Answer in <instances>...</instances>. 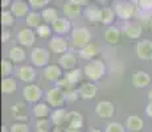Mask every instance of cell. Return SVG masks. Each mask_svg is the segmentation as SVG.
<instances>
[{
	"instance_id": "6da1fadb",
	"label": "cell",
	"mask_w": 152,
	"mask_h": 132,
	"mask_svg": "<svg viewBox=\"0 0 152 132\" xmlns=\"http://www.w3.org/2000/svg\"><path fill=\"white\" fill-rule=\"evenodd\" d=\"M83 73L90 81H98L106 73V66L101 60H93L83 67Z\"/></svg>"
},
{
	"instance_id": "7a4b0ae2",
	"label": "cell",
	"mask_w": 152,
	"mask_h": 132,
	"mask_svg": "<svg viewBox=\"0 0 152 132\" xmlns=\"http://www.w3.org/2000/svg\"><path fill=\"white\" fill-rule=\"evenodd\" d=\"M90 40H91V33L87 28L78 26L72 31V42L75 48H83L90 42Z\"/></svg>"
},
{
	"instance_id": "3957f363",
	"label": "cell",
	"mask_w": 152,
	"mask_h": 132,
	"mask_svg": "<svg viewBox=\"0 0 152 132\" xmlns=\"http://www.w3.org/2000/svg\"><path fill=\"white\" fill-rule=\"evenodd\" d=\"M114 11H115L116 16L121 20H130L131 17H134L135 15V5L131 1H126V0H122V1H116L115 7H114Z\"/></svg>"
},
{
	"instance_id": "277c9868",
	"label": "cell",
	"mask_w": 152,
	"mask_h": 132,
	"mask_svg": "<svg viewBox=\"0 0 152 132\" xmlns=\"http://www.w3.org/2000/svg\"><path fill=\"white\" fill-rule=\"evenodd\" d=\"M46 102H48L49 106L54 108L58 107H62L65 104V91L62 89H60L58 86L50 89L48 93H46Z\"/></svg>"
},
{
	"instance_id": "5b68a950",
	"label": "cell",
	"mask_w": 152,
	"mask_h": 132,
	"mask_svg": "<svg viewBox=\"0 0 152 132\" xmlns=\"http://www.w3.org/2000/svg\"><path fill=\"white\" fill-rule=\"evenodd\" d=\"M49 60H50V53L42 48H34L31 52V61L37 67H45Z\"/></svg>"
},
{
	"instance_id": "8992f818",
	"label": "cell",
	"mask_w": 152,
	"mask_h": 132,
	"mask_svg": "<svg viewBox=\"0 0 152 132\" xmlns=\"http://www.w3.org/2000/svg\"><path fill=\"white\" fill-rule=\"evenodd\" d=\"M23 96L28 103H37L42 96V90L40 89L37 85L28 83L27 86L23 89Z\"/></svg>"
},
{
	"instance_id": "52a82bcc",
	"label": "cell",
	"mask_w": 152,
	"mask_h": 132,
	"mask_svg": "<svg viewBox=\"0 0 152 132\" xmlns=\"http://www.w3.org/2000/svg\"><path fill=\"white\" fill-rule=\"evenodd\" d=\"M34 40H36V34L32 31V28H24L19 31L17 33V41L20 45L25 46V48H31L34 45Z\"/></svg>"
},
{
	"instance_id": "ba28073f",
	"label": "cell",
	"mask_w": 152,
	"mask_h": 132,
	"mask_svg": "<svg viewBox=\"0 0 152 132\" xmlns=\"http://www.w3.org/2000/svg\"><path fill=\"white\" fill-rule=\"evenodd\" d=\"M136 55L140 60H151L152 58V41L142 40L135 46Z\"/></svg>"
},
{
	"instance_id": "9c48e42d",
	"label": "cell",
	"mask_w": 152,
	"mask_h": 132,
	"mask_svg": "<svg viewBox=\"0 0 152 132\" xmlns=\"http://www.w3.org/2000/svg\"><path fill=\"white\" fill-rule=\"evenodd\" d=\"M114 112H115V107L111 102H107V101H102L99 102L95 107V114L102 119H110L113 118Z\"/></svg>"
},
{
	"instance_id": "30bf717a",
	"label": "cell",
	"mask_w": 152,
	"mask_h": 132,
	"mask_svg": "<svg viewBox=\"0 0 152 132\" xmlns=\"http://www.w3.org/2000/svg\"><path fill=\"white\" fill-rule=\"evenodd\" d=\"M65 124L66 128H70V130H81L83 125V118L80 112L72 111V112H68V115H66Z\"/></svg>"
},
{
	"instance_id": "8fae6325",
	"label": "cell",
	"mask_w": 152,
	"mask_h": 132,
	"mask_svg": "<svg viewBox=\"0 0 152 132\" xmlns=\"http://www.w3.org/2000/svg\"><path fill=\"white\" fill-rule=\"evenodd\" d=\"M62 12L68 19L74 20V19H77V17H80V15L82 13V9H81L80 4L68 0V1H65L62 5Z\"/></svg>"
},
{
	"instance_id": "7c38bea8",
	"label": "cell",
	"mask_w": 152,
	"mask_h": 132,
	"mask_svg": "<svg viewBox=\"0 0 152 132\" xmlns=\"http://www.w3.org/2000/svg\"><path fill=\"white\" fill-rule=\"evenodd\" d=\"M36 75H37L36 70L29 65H23L17 70V77L23 82H25V83H32L36 79Z\"/></svg>"
},
{
	"instance_id": "4fadbf2b",
	"label": "cell",
	"mask_w": 152,
	"mask_h": 132,
	"mask_svg": "<svg viewBox=\"0 0 152 132\" xmlns=\"http://www.w3.org/2000/svg\"><path fill=\"white\" fill-rule=\"evenodd\" d=\"M29 3H25L24 0H15V1L11 4V11L16 17L21 19V17H27L29 13Z\"/></svg>"
},
{
	"instance_id": "5bb4252c",
	"label": "cell",
	"mask_w": 152,
	"mask_h": 132,
	"mask_svg": "<svg viewBox=\"0 0 152 132\" xmlns=\"http://www.w3.org/2000/svg\"><path fill=\"white\" fill-rule=\"evenodd\" d=\"M44 77L50 82H57L62 77V67L60 65H46L44 69Z\"/></svg>"
},
{
	"instance_id": "9a60e30c",
	"label": "cell",
	"mask_w": 152,
	"mask_h": 132,
	"mask_svg": "<svg viewBox=\"0 0 152 132\" xmlns=\"http://www.w3.org/2000/svg\"><path fill=\"white\" fill-rule=\"evenodd\" d=\"M49 48L56 54H64L68 52V41L62 37H52L49 41Z\"/></svg>"
},
{
	"instance_id": "2e32d148",
	"label": "cell",
	"mask_w": 152,
	"mask_h": 132,
	"mask_svg": "<svg viewBox=\"0 0 152 132\" xmlns=\"http://www.w3.org/2000/svg\"><path fill=\"white\" fill-rule=\"evenodd\" d=\"M78 93H80V96L82 99H93L95 98V95H97L98 93V86L94 83H91V82H86V83L81 85V87L78 89Z\"/></svg>"
},
{
	"instance_id": "e0dca14e",
	"label": "cell",
	"mask_w": 152,
	"mask_h": 132,
	"mask_svg": "<svg viewBox=\"0 0 152 132\" xmlns=\"http://www.w3.org/2000/svg\"><path fill=\"white\" fill-rule=\"evenodd\" d=\"M131 82H132V85L136 89H144V87H147L150 85L151 78L145 71H136L131 77Z\"/></svg>"
},
{
	"instance_id": "ac0fdd59",
	"label": "cell",
	"mask_w": 152,
	"mask_h": 132,
	"mask_svg": "<svg viewBox=\"0 0 152 132\" xmlns=\"http://www.w3.org/2000/svg\"><path fill=\"white\" fill-rule=\"evenodd\" d=\"M52 26H53V31L56 33L64 34L70 31L72 23H70V19H68V17H58L56 21L52 23Z\"/></svg>"
},
{
	"instance_id": "d6986e66",
	"label": "cell",
	"mask_w": 152,
	"mask_h": 132,
	"mask_svg": "<svg viewBox=\"0 0 152 132\" xmlns=\"http://www.w3.org/2000/svg\"><path fill=\"white\" fill-rule=\"evenodd\" d=\"M58 62H60V66L62 67V69L72 70L75 67V65H77V57H75L73 53L66 52V53H64V54H61Z\"/></svg>"
},
{
	"instance_id": "ffe728a7",
	"label": "cell",
	"mask_w": 152,
	"mask_h": 132,
	"mask_svg": "<svg viewBox=\"0 0 152 132\" xmlns=\"http://www.w3.org/2000/svg\"><path fill=\"white\" fill-rule=\"evenodd\" d=\"M98 53H99L98 46L95 45V44H93V42H89L87 45H85L83 48H81L80 55H81V58H83V60L91 61L94 57H97Z\"/></svg>"
},
{
	"instance_id": "44dd1931",
	"label": "cell",
	"mask_w": 152,
	"mask_h": 132,
	"mask_svg": "<svg viewBox=\"0 0 152 132\" xmlns=\"http://www.w3.org/2000/svg\"><path fill=\"white\" fill-rule=\"evenodd\" d=\"M143 127H144V122H143L142 118H139L136 115L128 116L127 120H126V128L130 132H139Z\"/></svg>"
},
{
	"instance_id": "7402d4cb",
	"label": "cell",
	"mask_w": 152,
	"mask_h": 132,
	"mask_svg": "<svg viewBox=\"0 0 152 132\" xmlns=\"http://www.w3.org/2000/svg\"><path fill=\"white\" fill-rule=\"evenodd\" d=\"M11 112L12 116L19 122H27L28 120V114H27V107L24 103H16L11 107Z\"/></svg>"
},
{
	"instance_id": "603a6c76",
	"label": "cell",
	"mask_w": 152,
	"mask_h": 132,
	"mask_svg": "<svg viewBox=\"0 0 152 132\" xmlns=\"http://www.w3.org/2000/svg\"><path fill=\"white\" fill-rule=\"evenodd\" d=\"M83 16L86 20L91 23H98L102 19V9H98L94 5H89L83 9Z\"/></svg>"
},
{
	"instance_id": "cb8c5ba5",
	"label": "cell",
	"mask_w": 152,
	"mask_h": 132,
	"mask_svg": "<svg viewBox=\"0 0 152 132\" xmlns=\"http://www.w3.org/2000/svg\"><path fill=\"white\" fill-rule=\"evenodd\" d=\"M124 33L127 37L132 40H136L142 36L143 31H142V26L136 23H126L124 24Z\"/></svg>"
},
{
	"instance_id": "d4e9b609",
	"label": "cell",
	"mask_w": 152,
	"mask_h": 132,
	"mask_svg": "<svg viewBox=\"0 0 152 132\" xmlns=\"http://www.w3.org/2000/svg\"><path fill=\"white\" fill-rule=\"evenodd\" d=\"M66 115H68V112H66L64 108L58 107L57 110L52 112L50 120L54 125H64L65 124V120H66Z\"/></svg>"
},
{
	"instance_id": "484cf974",
	"label": "cell",
	"mask_w": 152,
	"mask_h": 132,
	"mask_svg": "<svg viewBox=\"0 0 152 132\" xmlns=\"http://www.w3.org/2000/svg\"><path fill=\"white\" fill-rule=\"evenodd\" d=\"M41 16H42L44 23H46V24H52V23L58 19V11L56 9V8H52V7L42 8Z\"/></svg>"
},
{
	"instance_id": "4316f807",
	"label": "cell",
	"mask_w": 152,
	"mask_h": 132,
	"mask_svg": "<svg viewBox=\"0 0 152 132\" xmlns=\"http://www.w3.org/2000/svg\"><path fill=\"white\" fill-rule=\"evenodd\" d=\"M41 21H42V16H41V12H36V11H32V12L28 13V16L25 17V23L29 28H37V26L41 25Z\"/></svg>"
},
{
	"instance_id": "83f0119b",
	"label": "cell",
	"mask_w": 152,
	"mask_h": 132,
	"mask_svg": "<svg viewBox=\"0 0 152 132\" xmlns=\"http://www.w3.org/2000/svg\"><path fill=\"white\" fill-rule=\"evenodd\" d=\"M8 57H10V60L12 61V62H23V61L25 60V57H27V54H25L23 48H20V46H13V48H11L10 53H8Z\"/></svg>"
},
{
	"instance_id": "f1b7e54d",
	"label": "cell",
	"mask_w": 152,
	"mask_h": 132,
	"mask_svg": "<svg viewBox=\"0 0 152 132\" xmlns=\"http://www.w3.org/2000/svg\"><path fill=\"white\" fill-rule=\"evenodd\" d=\"M119 37H121V33L116 28H107L104 31V41L110 45H115V44L119 42Z\"/></svg>"
},
{
	"instance_id": "f546056e",
	"label": "cell",
	"mask_w": 152,
	"mask_h": 132,
	"mask_svg": "<svg viewBox=\"0 0 152 132\" xmlns=\"http://www.w3.org/2000/svg\"><path fill=\"white\" fill-rule=\"evenodd\" d=\"M16 87H17V83L13 78L11 77H5L1 82V91L3 94H13L16 91Z\"/></svg>"
},
{
	"instance_id": "4dcf8cb0",
	"label": "cell",
	"mask_w": 152,
	"mask_h": 132,
	"mask_svg": "<svg viewBox=\"0 0 152 132\" xmlns=\"http://www.w3.org/2000/svg\"><path fill=\"white\" fill-rule=\"evenodd\" d=\"M33 115L39 119H42V118H46L50 112V108H49L48 104L45 103H36L33 106Z\"/></svg>"
},
{
	"instance_id": "1f68e13d",
	"label": "cell",
	"mask_w": 152,
	"mask_h": 132,
	"mask_svg": "<svg viewBox=\"0 0 152 132\" xmlns=\"http://www.w3.org/2000/svg\"><path fill=\"white\" fill-rule=\"evenodd\" d=\"M115 11L111 9V8H102V19H101V23L104 25H110L114 23V20H115Z\"/></svg>"
},
{
	"instance_id": "d6a6232c",
	"label": "cell",
	"mask_w": 152,
	"mask_h": 132,
	"mask_svg": "<svg viewBox=\"0 0 152 132\" xmlns=\"http://www.w3.org/2000/svg\"><path fill=\"white\" fill-rule=\"evenodd\" d=\"M66 79L73 85H77L78 82L81 81V70L80 69H72V70H68V73L65 74Z\"/></svg>"
},
{
	"instance_id": "836d02e7",
	"label": "cell",
	"mask_w": 152,
	"mask_h": 132,
	"mask_svg": "<svg viewBox=\"0 0 152 132\" xmlns=\"http://www.w3.org/2000/svg\"><path fill=\"white\" fill-rule=\"evenodd\" d=\"M15 15L12 13V11H3L1 12V25L3 26H11L15 23Z\"/></svg>"
},
{
	"instance_id": "e575fe53",
	"label": "cell",
	"mask_w": 152,
	"mask_h": 132,
	"mask_svg": "<svg viewBox=\"0 0 152 132\" xmlns=\"http://www.w3.org/2000/svg\"><path fill=\"white\" fill-rule=\"evenodd\" d=\"M36 33H37V36L41 37V39H49V37L52 36V29L46 23H44V24H41L40 26L36 28Z\"/></svg>"
},
{
	"instance_id": "d590c367",
	"label": "cell",
	"mask_w": 152,
	"mask_h": 132,
	"mask_svg": "<svg viewBox=\"0 0 152 132\" xmlns=\"http://www.w3.org/2000/svg\"><path fill=\"white\" fill-rule=\"evenodd\" d=\"M50 123H52V120L49 122L46 118L39 119L37 120V124H36L37 132H49L50 131Z\"/></svg>"
},
{
	"instance_id": "8d00e7d4",
	"label": "cell",
	"mask_w": 152,
	"mask_h": 132,
	"mask_svg": "<svg viewBox=\"0 0 152 132\" xmlns=\"http://www.w3.org/2000/svg\"><path fill=\"white\" fill-rule=\"evenodd\" d=\"M12 70H13V66H12V62L8 60H3L1 61V75L3 77H8V75L12 74Z\"/></svg>"
},
{
	"instance_id": "74e56055",
	"label": "cell",
	"mask_w": 152,
	"mask_h": 132,
	"mask_svg": "<svg viewBox=\"0 0 152 132\" xmlns=\"http://www.w3.org/2000/svg\"><path fill=\"white\" fill-rule=\"evenodd\" d=\"M80 96V93H78V90H68V91H65V101L68 102V103H74L75 101H77V98Z\"/></svg>"
},
{
	"instance_id": "f35d334b",
	"label": "cell",
	"mask_w": 152,
	"mask_h": 132,
	"mask_svg": "<svg viewBox=\"0 0 152 132\" xmlns=\"http://www.w3.org/2000/svg\"><path fill=\"white\" fill-rule=\"evenodd\" d=\"M49 1H50V0H28L29 5L33 8V11H36V9H42L45 5H48Z\"/></svg>"
},
{
	"instance_id": "ab89813d",
	"label": "cell",
	"mask_w": 152,
	"mask_h": 132,
	"mask_svg": "<svg viewBox=\"0 0 152 132\" xmlns=\"http://www.w3.org/2000/svg\"><path fill=\"white\" fill-rule=\"evenodd\" d=\"M10 132H29V127L25 123H13Z\"/></svg>"
},
{
	"instance_id": "60d3db41",
	"label": "cell",
	"mask_w": 152,
	"mask_h": 132,
	"mask_svg": "<svg viewBox=\"0 0 152 132\" xmlns=\"http://www.w3.org/2000/svg\"><path fill=\"white\" fill-rule=\"evenodd\" d=\"M57 83V86L60 87V89H62L64 91H68V90H72V89H74V86L75 85H73V83H70V82L66 79V77L64 78V79H60V81H57L56 82Z\"/></svg>"
},
{
	"instance_id": "b9f144b4",
	"label": "cell",
	"mask_w": 152,
	"mask_h": 132,
	"mask_svg": "<svg viewBox=\"0 0 152 132\" xmlns=\"http://www.w3.org/2000/svg\"><path fill=\"white\" fill-rule=\"evenodd\" d=\"M104 132H126L124 127L119 123H109L106 125V131Z\"/></svg>"
},
{
	"instance_id": "7bdbcfd3",
	"label": "cell",
	"mask_w": 152,
	"mask_h": 132,
	"mask_svg": "<svg viewBox=\"0 0 152 132\" xmlns=\"http://www.w3.org/2000/svg\"><path fill=\"white\" fill-rule=\"evenodd\" d=\"M140 9L143 11H152V0H138Z\"/></svg>"
},
{
	"instance_id": "ee69618b",
	"label": "cell",
	"mask_w": 152,
	"mask_h": 132,
	"mask_svg": "<svg viewBox=\"0 0 152 132\" xmlns=\"http://www.w3.org/2000/svg\"><path fill=\"white\" fill-rule=\"evenodd\" d=\"M10 37H11V33L8 31H4L1 33V41H3V42H7V41L10 40Z\"/></svg>"
},
{
	"instance_id": "f6af8a7d",
	"label": "cell",
	"mask_w": 152,
	"mask_h": 132,
	"mask_svg": "<svg viewBox=\"0 0 152 132\" xmlns=\"http://www.w3.org/2000/svg\"><path fill=\"white\" fill-rule=\"evenodd\" d=\"M145 114H147V116L152 118V103L147 104V107H145Z\"/></svg>"
},
{
	"instance_id": "bcb514c9",
	"label": "cell",
	"mask_w": 152,
	"mask_h": 132,
	"mask_svg": "<svg viewBox=\"0 0 152 132\" xmlns=\"http://www.w3.org/2000/svg\"><path fill=\"white\" fill-rule=\"evenodd\" d=\"M11 4H12V0H1V8L11 7Z\"/></svg>"
},
{
	"instance_id": "7dc6e473",
	"label": "cell",
	"mask_w": 152,
	"mask_h": 132,
	"mask_svg": "<svg viewBox=\"0 0 152 132\" xmlns=\"http://www.w3.org/2000/svg\"><path fill=\"white\" fill-rule=\"evenodd\" d=\"M65 131H64L62 125H54V128H53V132H65Z\"/></svg>"
},
{
	"instance_id": "c3c4849f",
	"label": "cell",
	"mask_w": 152,
	"mask_h": 132,
	"mask_svg": "<svg viewBox=\"0 0 152 132\" xmlns=\"http://www.w3.org/2000/svg\"><path fill=\"white\" fill-rule=\"evenodd\" d=\"M70 1L77 3V4H80V5H85L87 3V0H70Z\"/></svg>"
},
{
	"instance_id": "681fc988",
	"label": "cell",
	"mask_w": 152,
	"mask_h": 132,
	"mask_svg": "<svg viewBox=\"0 0 152 132\" xmlns=\"http://www.w3.org/2000/svg\"><path fill=\"white\" fill-rule=\"evenodd\" d=\"M148 101H150V103H152V90L148 93Z\"/></svg>"
},
{
	"instance_id": "f907efd6",
	"label": "cell",
	"mask_w": 152,
	"mask_h": 132,
	"mask_svg": "<svg viewBox=\"0 0 152 132\" xmlns=\"http://www.w3.org/2000/svg\"><path fill=\"white\" fill-rule=\"evenodd\" d=\"M89 132H102L101 130H98V128H90Z\"/></svg>"
},
{
	"instance_id": "816d5d0a",
	"label": "cell",
	"mask_w": 152,
	"mask_h": 132,
	"mask_svg": "<svg viewBox=\"0 0 152 132\" xmlns=\"http://www.w3.org/2000/svg\"><path fill=\"white\" fill-rule=\"evenodd\" d=\"M66 132H81L80 130H70V128H66Z\"/></svg>"
},
{
	"instance_id": "f5cc1de1",
	"label": "cell",
	"mask_w": 152,
	"mask_h": 132,
	"mask_svg": "<svg viewBox=\"0 0 152 132\" xmlns=\"http://www.w3.org/2000/svg\"><path fill=\"white\" fill-rule=\"evenodd\" d=\"M1 132H8V130H7V127H5V125H3V128H1Z\"/></svg>"
},
{
	"instance_id": "db71d44e",
	"label": "cell",
	"mask_w": 152,
	"mask_h": 132,
	"mask_svg": "<svg viewBox=\"0 0 152 132\" xmlns=\"http://www.w3.org/2000/svg\"><path fill=\"white\" fill-rule=\"evenodd\" d=\"M150 29L152 31V19H151V21H150Z\"/></svg>"
},
{
	"instance_id": "11a10c76",
	"label": "cell",
	"mask_w": 152,
	"mask_h": 132,
	"mask_svg": "<svg viewBox=\"0 0 152 132\" xmlns=\"http://www.w3.org/2000/svg\"><path fill=\"white\" fill-rule=\"evenodd\" d=\"M99 1H102V3H104V1H109V0H99Z\"/></svg>"
},
{
	"instance_id": "9f6ffc18",
	"label": "cell",
	"mask_w": 152,
	"mask_h": 132,
	"mask_svg": "<svg viewBox=\"0 0 152 132\" xmlns=\"http://www.w3.org/2000/svg\"><path fill=\"white\" fill-rule=\"evenodd\" d=\"M151 61H152V58H151Z\"/></svg>"
},
{
	"instance_id": "6f0895ef",
	"label": "cell",
	"mask_w": 152,
	"mask_h": 132,
	"mask_svg": "<svg viewBox=\"0 0 152 132\" xmlns=\"http://www.w3.org/2000/svg\"><path fill=\"white\" fill-rule=\"evenodd\" d=\"M65 132H66V131H65Z\"/></svg>"
}]
</instances>
